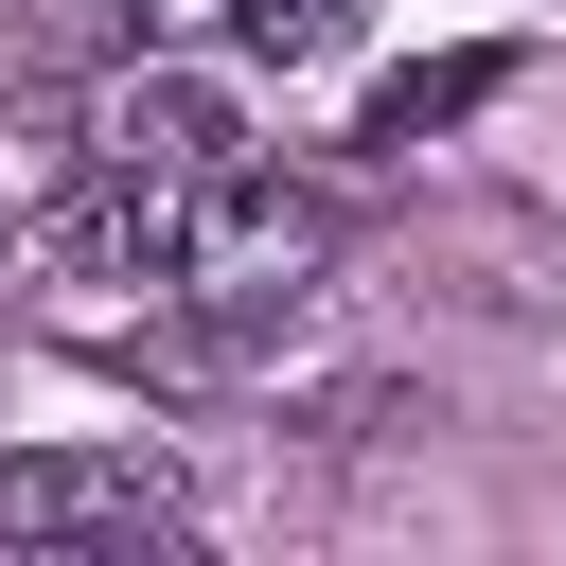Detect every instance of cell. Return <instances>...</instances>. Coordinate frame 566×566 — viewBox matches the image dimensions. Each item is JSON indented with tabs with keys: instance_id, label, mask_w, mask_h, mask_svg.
<instances>
[{
	"instance_id": "cell-1",
	"label": "cell",
	"mask_w": 566,
	"mask_h": 566,
	"mask_svg": "<svg viewBox=\"0 0 566 566\" xmlns=\"http://www.w3.org/2000/svg\"><path fill=\"white\" fill-rule=\"evenodd\" d=\"M0 531H18V548H142V531H177V460H159V442L0 460Z\"/></svg>"
},
{
	"instance_id": "cell-2",
	"label": "cell",
	"mask_w": 566,
	"mask_h": 566,
	"mask_svg": "<svg viewBox=\"0 0 566 566\" xmlns=\"http://www.w3.org/2000/svg\"><path fill=\"white\" fill-rule=\"evenodd\" d=\"M318 248H336V212H318V195H283V177H248V159H230V177H212V212H195V283H212V301H301V265H318Z\"/></svg>"
},
{
	"instance_id": "cell-3",
	"label": "cell",
	"mask_w": 566,
	"mask_h": 566,
	"mask_svg": "<svg viewBox=\"0 0 566 566\" xmlns=\"http://www.w3.org/2000/svg\"><path fill=\"white\" fill-rule=\"evenodd\" d=\"M106 159H159V177H230V159H248V124H230V88H195V71H142V88L106 106Z\"/></svg>"
},
{
	"instance_id": "cell-4",
	"label": "cell",
	"mask_w": 566,
	"mask_h": 566,
	"mask_svg": "<svg viewBox=\"0 0 566 566\" xmlns=\"http://www.w3.org/2000/svg\"><path fill=\"white\" fill-rule=\"evenodd\" d=\"M230 35H248L265 71H336V53L371 35V0H230Z\"/></svg>"
},
{
	"instance_id": "cell-5",
	"label": "cell",
	"mask_w": 566,
	"mask_h": 566,
	"mask_svg": "<svg viewBox=\"0 0 566 566\" xmlns=\"http://www.w3.org/2000/svg\"><path fill=\"white\" fill-rule=\"evenodd\" d=\"M513 88V53H442V71H407L389 106H371V142H424V124H460V106H495Z\"/></svg>"
},
{
	"instance_id": "cell-6",
	"label": "cell",
	"mask_w": 566,
	"mask_h": 566,
	"mask_svg": "<svg viewBox=\"0 0 566 566\" xmlns=\"http://www.w3.org/2000/svg\"><path fill=\"white\" fill-rule=\"evenodd\" d=\"M142 18H230V0H142Z\"/></svg>"
}]
</instances>
